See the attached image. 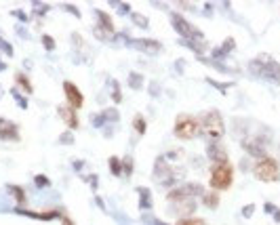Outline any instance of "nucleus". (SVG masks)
<instances>
[{
    "label": "nucleus",
    "instance_id": "obj_5",
    "mask_svg": "<svg viewBox=\"0 0 280 225\" xmlns=\"http://www.w3.org/2000/svg\"><path fill=\"white\" fill-rule=\"evenodd\" d=\"M253 175L259 181H263V183H276L280 179V164L274 158L265 156L253 164Z\"/></svg>",
    "mask_w": 280,
    "mask_h": 225
},
{
    "label": "nucleus",
    "instance_id": "obj_10",
    "mask_svg": "<svg viewBox=\"0 0 280 225\" xmlns=\"http://www.w3.org/2000/svg\"><path fill=\"white\" fill-rule=\"evenodd\" d=\"M242 147L247 150V154L255 156L257 160L265 158V145L261 143V139H253V141H242Z\"/></svg>",
    "mask_w": 280,
    "mask_h": 225
},
{
    "label": "nucleus",
    "instance_id": "obj_26",
    "mask_svg": "<svg viewBox=\"0 0 280 225\" xmlns=\"http://www.w3.org/2000/svg\"><path fill=\"white\" fill-rule=\"evenodd\" d=\"M13 189V192H15V196H17V202H23L25 198H23V192H22V189H19V187H11Z\"/></svg>",
    "mask_w": 280,
    "mask_h": 225
},
{
    "label": "nucleus",
    "instance_id": "obj_20",
    "mask_svg": "<svg viewBox=\"0 0 280 225\" xmlns=\"http://www.w3.org/2000/svg\"><path fill=\"white\" fill-rule=\"evenodd\" d=\"M139 196H141V208H150L152 206V200H150V189H143L139 187Z\"/></svg>",
    "mask_w": 280,
    "mask_h": 225
},
{
    "label": "nucleus",
    "instance_id": "obj_14",
    "mask_svg": "<svg viewBox=\"0 0 280 225\" xmlns=\"http://www.w3.org/2000/svg\"><path fill=\"white\" fill-rule=\"evenodd\" d=\"M95 17L99 19V30L108 32V34L114 32V23H112V17H108V13H103V11H95Z\"/></svg>",
    "mask_w": 280,
    "mask_h": 225
},
{
    "label": "nucleus",
    "instance_id": "obj_16",
    "mask_svg": "<svg viewBox=\"0 0 280 225\" xmlns=\"http://www.w3.org/2000/svg\"><path fill=\"white\" fill-rule=\"evenodd\" d=\"M15 78H17V84H19V87H22V89L25 90V93H32V82H30V78H27L25 74L19 72V74L15 76Z\"/></svg>",
    "mask_w": 280,
    "mask_h": 225
},
{
    "label": "nucleus",
    "instance_id": "obj_1",
    "mask_svg": "<svg viewBox=\"0 0 280 225\" xmlns=\"http://www.w3.org/2000/svg\"><path fill=\"white\" fill-rule=\"evenodd\" d=\"M251 74H255L257 78H263L272 84H280V63L270 59V57H257L249 61Z\"/></svg>",
    "mask_w": 280,
    "mask_h": 225
},
{
    "label": "nucleus",
    "instance_id": "obj_25",
    "mask_svg": "<svg viewBox=\"0 0 280 225\" xmlns=\"http://www.w3.org/2000/svg\"><path fill=\"white\" fill-rule=\"evenodd\" d=\"M43 42L47 45V48H48V51H53V48H55V40H53L51 36H43Z\"/></svg>",
    "mask_w": 280,
    "mask_h": 225
},
{
    "label": "nucleus",
    "instance_id": "obj_21",
    "mask_svg": "<svg viewBox=\"0 0 280 225\" xmlns=\"http://www.w3.org/2000/svg\"><path fill=\"white\" fill-rule=\"evenodd\" d=\"M141 80H143V78H141L139 74H131V76H129V84H131L133 89H141V84H143Z\"/></svg>",
    "mask_w": 280,
    "mask_h": 225
},
{
    "label": "nucleus",
    "instance_id": "obj_4",
    "mask_svg": "<svg viewBox=\"0 0 280 225\" xmlns=\"http://www.w3.org/2000/svg\"><path fill=\"white\" fill-rule=\"evenodd\" d=\"M202 131L200 126V120L194 116H187V114H181L177 116V120H175V137L177 139H184V141H192V139L198 137V133Z\"/></svg>",
    "mask_w": 280,
    "mask_h": 225
},
{
    "label": "nucleus",
    "instance_id": "obj_6",
    "mask_svg": "<svg viewBox=\"0 0 280 225\" xmlns=\"http://www.w3.org/2000/svg\"><path fill=\"white\" fill-rule=\"evenodd\" d=\"M200 126H202V133H205L209 139H213V141L221 139L223 133H226V122H223V118L217 110L207 112V114L200 118Z\"/></svg>",
    "mask_w": 280,
    "mask_h": 225
},
{
    "label": "nucleus",
    "instance_id": "obj_17",
    "mask_svg": "<svg viewBox=\"0 0 280 225\" xmlns=\"http://www.w3.org/2000/svg\"><path fill=\"white\" fill-rule=\"evenodd\" d=\"M175 225H207V221L200 219V217H186V219H179Z\"/></svg>",
    "mask_w": 280,
    "mask_h": 225
},
{
    "label": "nucleus",
    "instance_id": "obj_19",
    "mask_svg": "<svg viewBox=\"0 0 280 225\" xmlns=\"http://www.w3.org/2000/svg\"><path fill=\"white\" fill-rule=\"evenodd\" d=\"M110 171L114 175H120L122 173V160L120 158H110Z\"/></svg>",
    "mask_w": 280,
    "mask_h": 225
},
{
    "label": "nucleus",
    "instance_id": "obj_27",
    "mask_svg": "<svg viewBox=\"0 0 280 225\" xmlns=\"http://www.w3.org/2000/svg\"><path fill=\"white\" fill-rule=\"evenodd\" d=\"M61 223H64V225H74V221L68 219V217H61Z\"/></svg>",
    "mask_w": 280,
    "mask_h": 225
},
{
    "label": "nucleus",
    "instance_id": "obj_8",
    "mask_svg": "<svg viewBox=\"0 0 280 225\" xmlns=\"http://www.w3.org/2000/svg\"><path fill=\"white\" fill-rule=\"evenodd\" d=\"M207 156H209V160H211L213 164L230 162V160H228V150L221 143H217V141H211L207 145Z\"/></svg>",
    "mask_w": 280,
    "mask_h": 225
},
{
    "label": "nucleus",
    "instance_id": "obj_11",
    "mask_svg": "<svg viewBox=\"0 0 280 225\" xmlns=\"http://www.w3.org/2000/svg\"><path fill=\"white\" fill-rule=\"evenodd\" d=\"M0 137H2V139H13V141H17V139H19L17 126H15V124H11L9 120H2V118H0Z\"/></svg>",
    "mask_w": 280,
    "mask_h": 225
},
{
    "label": "nucleus",
    "instance_id": "obj_9",
    "mask_svg": "<svg viewBox=\"0 0 280 225\" xmlns=\"http://www.w3.org/2000/svg\"><path fill=\"white\" fill-rule=\"evenodd\" d=\"M59 116H61V120H64L70 129H78L80 126V120H78V114H76V110L74 108H70V105H64V108H59Z\"/></svg>",
    "mask_w": 280,
    "mask_h": 225
},
{
    "label": "nucleus",
    "instance_id": "obj_2",
    "mask_svg": "<svg viewBox=\"0 0 280 225\" xmlns=\"http://www.w3.org/2000/svg\"><path fill=\"white\" fill-rule=\"evenodd\" d=\"M234 183V168L230 162L215 164L211 168V177H209V185L213 192H226Z\"/></svg>",
    "mask_w": 280,
    "mask_h": 225
},
{
    "label": "nucleus",
    "instance_id": "obj_7",
    "mask_svg": "<svg viewBox=\"0 0 280 225\" xmlns=\"http://www.w3.org/2000/svg\"><path fill=\"white\" fill-rule=\"evenodd\" d=\"M64 93H66L68 105H70V108H74L76 112H78L82 105H85V97H82L80 89L76 87V84H72V82H64Z\"/></svg>",
    "mask_w": 280,
    "mask_h": 225
},
{
    "label": "nucleus",
    "instance_id": "obj_24",
    "mask_svg": "<svg viewBox=\"0 0 280 225\" xmlns=\"http://www.w3.org/2000/svg\"><path fill=\"white\" fill-rule=\"evenodd\" d=\"M48 183H51V181H48V177H43V175H38V177H36V185H38V187H47Z\"/></svg>",
    "mask_w": 280,
    "mask_h": 225
},
{
    "label": "nucleus",
    "instance_id": "obj_13",
    "mask_svg": "<svg viewBox=\"0 0 280 225\" xmlns=\"http://www.w3.org/2000/svg\"><path fill=\"white\" fill-rule=\"evenodd\" d=\"M234 48H236V40L234 38H226V40H223V45H221V48H215V51H213V57L221 59V57H226L228 53H232Z\"/></svg>",
    "mask_w": 280,
    "mask_h": 225
},
{
    "label": "nucleus",
    "instance_id": "obj_18",
    "mask_svg": "<svg viewBox=\"0 0 280 225\" xmlns=\"http://www.w3.org/2000/svg\"><path fill=\"white\" fill-rule=\"evenodd\" d=\"M133 129H135L139 135H143L145 129H148V124H145V118H143V116H137L135 120H133Z\"/></svg>",
    "mask_w": 280,
    "mask_h": 225
},
{
    "label": "nucleus",
    "instance_id": "obj_23",
    "mask_svg": "<svg viewBox=\"0 0 280 225\" xmlns=\"http://www.w3.org/2000/svg\"><path fill=\"white\" fill-rule=\"evenodd\" d=\"M253 213H255V204H249V206L242 208V217H247V219L249 217H253Z\"/></svg>",
    "mask_w": 280,
    "mask_h": 225
},
{
    "label": "nucleus",
    "instance_id": "obj_22",
    "mask_svg": "<svg viewBox=\"0 0 280 225\" xmlns=\"http://www.w3.org/2000/svg\"><path fill=\"white\" fill-rule=\"evenodd\" d=\"M131 17L135 19V21H137V23L141 25V27H148V19H143L141 15H137V13H131Z\"/></svg>",
    "mask_w": 280,
    "mask_h": 225
},
{
    "label": "nucleus",
    "instance_id": "obj_15",
    "mask_svg": "<svg viewBox=\"0 0 280 225\" xmlns=\"http://www.w3.org/2000/svg\"><path fill=\"white\" fill-rule=\"evenodd\" d=\"M202 202H205L207 208H217L221 200H219V194L211 189V192H205V194H202Z\"/></svg>",
    "mask_w": 280,
    "mask_h": 225
},
{
    "label": "nucleus",
    "instance_id": "obj_28",
    "mask_svg": "<svg viewBox=\"0 0 280 225\" xmlns=\"http://www.w3.org/2000/svg\"><path fill=\"white\" fill-rule=\"evenodd\" d=\"M274 221L280 223V208H276V213H274Z\"/></svg>",
    "mask_w": 280,
    "mask_h": 225
},
{
    "label": "nucleus",
    "instance_id": "obj_12",
    "mask_svg": "<svg viewBox=\"0 0 280 225\" xmlns=\"http://www.w3.org/2000/svg\"><path fill=\"white\" fill-rule=\"evenodd\" d=\"M131 45L139 48V51H145V53H158L160 51V42L158 40H131Z\"/></svg>",
    "mask_w": 280,
    "mask_h": 225
},
{
    "label": "nucleus",
    "instance_id": "obj_3",
    "mask_svg": "<svg viewBox=\"0 0 280 225\" xmlns=\"http://www.w3.org/2000/svg\"><path fill=\"white\" fill-rule=\"evenodd\" d=\"M171 23H173L175 30H177V34L184 36L186 42H190V45H207V40H205V36H202V32L196 25H192L186 17L177 15V13H171Z\"/></svg>",
    "mask_w": 280,
    "mask_h": 225
}]
</instances>
